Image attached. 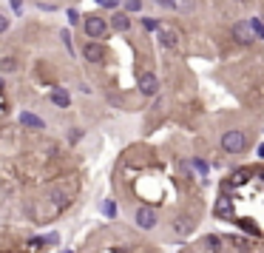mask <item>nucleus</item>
<instances>
[{
  "mask_svg": "<svg viewBox=\"0 0 264 253\" xmlns=\"http://www.w3.org/2000/svg\"><path fill=\"white\" fill-rule=\"evenodd\" d=\"M97 3H103V6H108V0H97Z\"/></svg>",
  "mask_w": 264,
  "mask_h": 253,
  "instance_id": "obj_25",
  "label": "nucleus"
},
{
  "mask_svg": "<svg viewBox=\"0 0 264 253\" xmlns=\"http://www.w3.org/2000/svg\"><path fill=\"white\" fill-rule=\"evenodd\" d=\"M241 225H244V228L250 230V233H259V228L253 225V219H241Z\"/></svg>",
  "mask_w": 264,
  "mask_h": 253,
  "instance_id": "obj_18",
  "label": "nucleus"
},
{
  "mask_svg": "<svg viewBox=\"0 0 264 253\" xmlns=\"http://www.w3.org/2000/svg\"><path fill=\"white\" fill-rule=\"evenodd\" d=\"M20 123H23L26 128H35V131H43V128H46V123L37 114H32V111H23V114H20Z\"/></svg>",
  "mask_w": 264,
  "mask_h": 253,
  "instance_id": "obj_9",
  "label": "nucleus"
},
{
  "mask_svg": "<svg viewBox=\"0 0 264 253\" xmlns=\"http://www.w3.org/2000/svg\"><path fill=\"white\" fill-rule=\"evenodd\" d=\"M233 37H236L239 43H244V46H247V43H253V40H259L250 20H239V23L233 26Z\"/></svg>",
  "mask_w": 264,
  "mask_h": 253,
  "instance_id": "obj_3",
  "label": "nucleus"
},
{
  "mask_svg": "<svg viewBox=\"0 0 264 253\" xmlns=\"http://www.w3.org/2000/svg\"><path fill=\"white\" fill-rule=\"evenodd\" d=\"M159 32V40H162V46L165 48H176L179 46V35L173 32V29H156Z\"/></svg>",
  "mask_w": 264,
  "mask_h": 253,
  "instance_id": "obj_8",
  "label": "nucleus"
},
{
  "mask_svg": "<svg viewBox=\"0 0 264 253\" xmlns=\"http://www.w3.org/2000/svg\"><path fill=\"white\" fill-rule=\"evenodd\" d=\"M60 37L66 40V46H69V51L74 54V46H71V35H69V29H63V35H60Z\"/></svg>",
  "mask_w": 264,
  "mask_h": 253,
  "instance_id": "obj_17",
  "label": "nucleus"
},
{
  "mask_svg": "<svg viewBox=\"0 0 264 253\" xmlns=\"http://www.w3.org/2000/svg\"><path fill=\"white\" fill-rule=\"evenodd\" d=\"M48 100L57 105V108H69V105H71V97H69V91H66V88H51Z\"/></svg>",
  "mask_w": 264,
  "mask_h": 253,
  "instance_id": "obj_7",
  "label": "nucleus"
},
{
  "mask_svg": "<svg viewBox=\"0 0 264 253\" xmlns=\"http://www.w3.org/2000/svg\"><path fill=\"white\" fill-rule=\"evenodd\" d=\"M139 9V0H128V12H137Z\"/></svg>",
  "mask_w": 264,
  "mask_h": 253,
  "instance_id": "obj_22",
  "label": "nucleus"
},
{
  "mask_svg": "<svg viewBox=\"0 0 264 253\" xmlns=\"http://www.w3.org/2000/svg\"><path fill=\"white\" fill-rule=\"evenodd\" d=\"M0 71H17V60H14V57H3V60H0Z\"/></svg>",
  "mask_w": 264,
  "mask_h": 253,
  "instance_id": "obj_14",
  "label": "nucleus"
},
{
  "mask_svg": "<svg viewBox=\"0 0 264 253\" xmlns=\"http://www.w3.org/2000/svg\"><path fill=\"white\" fill-rule=\"evenodd\" d=\"M69 20H71V26H74V23H77V20H80V14H77V12H74V9H71V12H69Z\"/></svg>",
  "mask_w": 264,
  "mask_h": 253,
  "instance_id": "obj_23",
  "label": "nucleus"
},
{
  "mask_svg": "<svg viewBox=\"0 0 264 253\" xmlns=\"http://www.w3.org/2000/svg\"><path fill=\"white\" fill-rule=\"evenodd\" d=\"M29 245H32V248H43V245H46V239H37V236H35V239H29Z\"/></svg>",
  "mask_w": 264,
  "mask_h": 253,
  "instance_id": "obj_21",
  "label": "nucleus"
},
{
  "mask_svg": "<svg viewBox=\"0 0 264 253\" xmlns=\"http://www.w3.org/2000/svg\"><path fill=\"white\" fill-rule=\"evenodd\" d=\"M6 29H9V17H6V14H0V35H3Z\"/></svg>",
  "mask_w": 264,
  "mask_h": 253,
  "instance_id": "obj_20",
  "label": "nucleus"
},
{
  "mask_svg": "<svg viewBox=\"0 0 264 253\" xmlns=\"http://www.w3.org/2000/svg\"><path fill=\"white\" fill-rule=\"evenodd\" d=\"M244 145H247V137L241 131H227L222 137V148L227 151V154H239V151H244Z\"/></svg>",
  "mask_w": 264,
  "mask_h": 253,
  "instance_id": "obj_2",
  "label": "nucleus"
},
{
  "mask_svg": "<svg viewBox=\"0 0 264 253\" xmlns=\"http://www.w3.org/2000/svg\"><path fill=\"white\" fill-rule=\"evenodd\" d=\"M247 176H250V171H236V173H233V179H230V185H241V182H247Z\"/></svg>",
  "mask_w": 264,
  "mask_h": 253,
  "instance_id": "obj_15",
  "label": "nucleus"
},
{
  "mask_svg": "<svg viewBox=\"0 0 264 253\" xmlns=\"http://www.w3.org/2000/svg\"><path fill=\"white\" fill-rule=\"evenodd\" d=\"M216 216H222V219H233V205H230L227 196H222V199L216 202Z\"/></svg>",
  "mask_w": 264,
  "mask_h": 253,
  "instance_id": "obj_11",
  "label": "nucleus"
},
{
  "mask_svg": "<svg viewBox=\"0 0 264 253\" xmlns=\"http://www.w3.org/2000/svg\"><path fill=\"white\" fill-rule=\"evenodd\" d=\"M142 26H145L148 32H156V29H159V23H156V20H151V17H145V20H142Z\"/></svg>",
  "mask_w": 264,
  "mask_h": 253,
  "instance_id": "obj_16",
  "label": "nucleus"
},
{
  "mask_svg": "<svg viewBox=\"0 0 264 253\" xmlns=\"http://www.w3.org/2000/svg\"><path fill=\"white\" fill-rule=\"evenodd\" d=\"M82 57L88 60V63H103L105 60V48L97 43V40H88L85 46H82Z\"/></svg>",
  "mask_w": 264,
  "mask_h": 253,
  "instance_id": "obj_4",
  "label": "nucleus"
},
{
  "mask_svg": "<svg viewBox=\"0 0 264 253\" xmlns=\"http://www.w3.org/2000/svg\"><path fill=\"white\" fill-rule=\"evenodd\" d=\"M77 139H82V131H80V128H74V131L69 134V142H77Z\"/></svg>",
  "mask_w": 264,
  "mask_h": 253,
  "instance_id": "obj_19",
  "label": "nucleus"
},
{
  "mask_svg": "<svg viewBox=\"0 0 264 253\" xmlns=\"http://www.w3.org/2000/svg\"><path fill=\"white\" fill-rule=\"evenodd\" d=\"M111 26H114V32H128V29H131V17H128L125 12H116L114 17H111Z\"/></svg>",
  "mask_w": 264,
  "mask_h": 253,
  "instance_id": "obj_10",
  "label": "nucleus"
},
{
  "mask_svg": "<svg viewBox=\"0 0 264 253\" xmlns=\"http://www.w3.org/2000/svg\"><path fill=\"white\" fill-rule=\"evenodd\" d=\"M137 225L142 230H151L156 225V211H151V208H139L137 211Z\"/></svg>",
  "mask_w": 264,
  "mask_h": 253,
  "instance_id": "obj_6",
  "label": "nucleus"
},
{
  "mask_svg": "<svg viewBox=\"0 0 264 253\" xmlns=\"http://www.w3.org/2000/svg\"><path fill=\"white\" fill-rule=\"evenodd\" d=\"M66 253H71V251H66Z\"/></svg>",
  "mask_w": 264,
  "mask_h": 253,
  "instance_id": "obj_28",
  "label": "nucleus"
},
{
  "mask_svg": "<svg viewBox=\"0 0 264 253\" xmlns=\"http://www.w3.org/2000/svg\"><path fill=\"white\" fill-rule=\"evenodd\" d=\"M82 29H85V35L91 37V40H103L105 32H108V26H105L103 17H97V14H91V17H85L82 20Z\"/></svg>",
  "mask_w": 264,
  "mask_h": 253,
  "instance_id": "obj_1",
  "label": "nucleus"
},
{
  "mask_svg": "<svg viewBox=\"0 0 264 253\" xmlns=\"http://www.w3.org/2000/svg\"><path fill=\"white\" fill-rule=\"evenodd\" d=\"M173 228H176V233H182V236H188V233L193 230V222H190V216H179V219H176V225H173Z\"/></svg>",
  "mask_w": 264,
  "mask_h": 253,
  "instance_id": "obj_12",
  "label": "nucleus"
},
{
  "mask_svg": "<svg viewBox=\"0 0 264 253\" xmlns=\"http://www.w3.org/2000/svg\"><path fill=\"white\" fill-rule=\"evenodd\" d=\"M239 3H250V0H239Z\"/></svg>",
  "mask_w": 264,
  "mask_h": 253,
  "instance_id": "obj_26",
  "label": "nucleus"
},
{
  "mask_svg": "<svg viewBox=\"0 0 264 253\" xmlns=\"http://www.w3.org/2000/svg\"><path fill=\"white\" fill-rule=\"evenodd\" d=\"M205 245H207V251L210 253H222V236H207Z\"/></svg>",
  "mask_w": 264,
  "mask_h": 253,
  "instance_id": "obj_13",
  "label": "nucleus"
},
{
  "mask_svg": "<svg viewBox=\"0 0 264 253\" xmlns=\"http://www.w3.org/2000/svg\"><path fill=\"white\" fill-rule=\"evenodd\" d=\"M139 91L145 94V97H153V94L159 91V80H156V74H151V71L139 74Z\"/></svg>",
  "mask_w": 264,
  "mask_h": 253,
  "instance_id": "obj_5",
  "label": "nucleus"
},
{
  "mask_svg": "<svg viewBox=\"0 0 264 253\" xmlns=\"http://www.w3.org/2000/svg\"><path fill=\"white\" fill-rule=\"evenodd\" d=\"M0 88H3V80H0Z\"/></svg>",
  "mask_w": 264,
  "mask_h": 253,
  "instance_id": "obj_27",
  "label": "nucleus"
},
{
  "mask_svg": "<svg viewBox=\"0 0 264 253\" xmlns=\"http://www.w3.org/2000/svg\"><path fill=\"white\" fill-rule=\"evenodd\" d=\"M162 6H173V0H159Z\"/></svg>",
  "mask_w": 264,
  "mask_h": 253,
  "instance_id": "obj_24",
  "label": "nucleus"
}]
</instances>
